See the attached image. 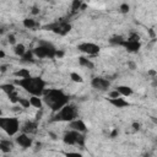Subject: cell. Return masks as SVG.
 I'll use <instances>...</instances> for the list:
<instances>
[{"instance_id": "30bf717a", "label": "cell", "mask_w": 157, "mask_h": 157, "mask_svg": "<svg viewBox=\"0 0 157 157\" xmlns=\"http://www.w3.org/2000/svg\"><path fill=\"white\" fill-rule=\"evenodd\" d=\"M16 141H17V144H18L21 147H25V148L31 147V145H32V139H31L27 134H21V135H18V136L16 137Z\"/></svg>"}, {"instance_id": "7a4b0ae2", "label": "cell", "mask_w": 157, "mask_h": 157, "mask_svg": "<svg viewBox=\"0 0 157 157\" xmlns=\"http://www.w3.org/2000/svg\"><path fill=\"white\" fill-rule=\"evenodd\" d=\"M16 83L18 86H21L22 88H25L28 93H31L32 96H43L44 91H45V81H43L40 77H27V78H20L16 80Z\"/></svg>"}, {"instance_id": "e0dca14e", "label": "cell", "mask_w": 157, "mask_h": 157, "mask_svg": "<svg viewBox=\"0 0 157 157\" xmlns=\"http://www.w3.org/2000/svg\"><path fill=\"white\" fill-rule=\"evenodd\" d=\"M29 102H31V105H33V107H36V108H42V101H40L39 97L32 96V97L29 98Z\"/></svg>"}, {"instance_id": "9a60e30c", "label": "cell", "mask_w": 157, "mask_h": 157, "mask_svg": "<svg viewBox=\"0 0 157 157\" xmlns=\"http://www.w3.org/2000/svg\"><path fill=\"white\" fill-rule=\"evenodd\" d=\"M12 142L10 141V140H1L0 141V150L2 151V152H10L11 150H12Z\"/></svg>"}, {"instance_id": "d6a6232c", "label": "cell", "mask_w": 157, "mask_h": 157, "mask_svg": "<svg viewBox=\"0 0 157 157\" xmlns=\"http://www.w3.org/2000/svg\"><path fill=\"white\" fill-rule=\"evenodd\" d=\"M132 126H134V129H139V126H140V125H139V123H134V124H132Z\"/></svg>"}, {"instance_id": "9c48e42d", "label": "cell", "mask_w": 157, "mask_h": 157, "mask_svg": "<svg viewBox=\"0 0 157 157\" xmlns=\"http://www.w3.org/2000/svg\"><path fill=\"white\" fill-rule=\"evenodd\" d=\"M92 87H94L96 90H99V91H105L108 87H109V81L103 78V77H94L91 82Z\"/></svg>"}, {"instance_id": "2e32d148", "label": "cell", "mask_w": 157, "mask_h": 157, "mask_svg": "<svg viewBox=\"0 0 157 157\" xmlns=\"http://www.w3.org/2000/svg\"><path fill=\"white\" fill-rule=\"evenodd\" d=\"M117 91L120 93V96H124V97H128L132 93V90L129 86H119L117 87Z\"/></svg>"}, {"instance_id": "1f68e13d", "label": "cell", "mask_w": 157, "mask_h": 157, "mask_svg": "<svg viewBox=\"0 0 157 157\" xmlns=\"http://www.w3.org/2000/svg\"><path fill=\"white\" fill-rule=\"evenodd\" d=\"M64 55V52H61V50H56V56L58 58H61Z\"/></svg>"}, {"instance_id": "4fadbf2b", "label": "cell", "mask_w": 157, "mask_h": 157, "mask_svg": "<svg viewBox=\"0 0 157 157\" xmlns=\"http://www.w3.org/2000/svg\"><path fill=\"white\" fill-rule=\"evenodd\" d=\"M108 101H109V103H112L117 108H124V107H128L129 105V102H126L121 97H119V98H109Z\"/></svg>"}, {"instance_id": "ac0fdd59", "label": "cell", "mask_w": 157, "mask_h": 157, "mask_svg": "<svg viewBox=\"0 0 157 157\" xmlns=\"http://www.w3.org/2000/svg\"><path fill=\"white\" fill-rule=\"evenodd\" d=\"M109 42L112 43V44H118V45H123L124 44V42H125V39L121 37V36H114V37H112L110 39H109Z\"/></svg>"}, {"instance_id": "7402d4cb", "label": "cell", "mask_w": 157, "mask_h": 157, "mask_svg": "<svg viewBox=\"0 0 157 157\" xmlns=\"http://www.w3.org/2000/svg\"><path fill=\"white\" fill-rule=\"evenodd\" d=\"M23 25H25L26 28H34L36 27V21L32 20V18H26L23 21Z\"/></svg>"}, {"instance_id": "83f0119b", "label": "cell", "mask_w": 157, "mask_h": 157, "mask_svg": "<svg viewBox=\"0 0 157 157\" xmlns=\"http://www.w3.org/2000/svg\"><path fill=\"white\" fill-rule=\"evenodd\" d=\"M120 97V93L115 90V91H112L110 93H109V98H119Z\"/></svg>"}, {"instance_id": "8fae6325", "label": "cell", "mask_w": 157, "mask_h": 157, "mask_svg": "<svg viewBox=\"0 0 157 157\" xmlns=\"http://www.w3.org/2000/svg\"><path fill=\"white\" fill-rule=\"evenodd\" d=\"M70 128L75 131H78V132H83L86 130V124L82 121V120H78V119H75L70 123Z\"/></svg>"}, {"instance_id": "4316f807", "label": "cell", "mask_w": 157, "mask_h": 157, "mask_svg": "<svg viewBox=\"0 0 157 157\" xmlns=\"http://www.w3.org/2000/svg\"><path fill=\"white\" fill-rule=\"evenodd\" d=\"M65 156H66V157H83V156H82L81 153H78V152H66Z\"/></svg>"}, {"instance_id": "3957f363", "label": "cell", "mask_w": 157, "mask_h": 157, "mask_svg": "<svg viewBox=\"0 0 157 157\" xmlns=\"http://www.w3.org/2000/svg\"><path fill=\"white\" fill-rule=\"evenodd\" d=\"M76 115H77L76 105L67 103L64 108H61V109L54 115V119H53V120H55V121L61 120V121H70V123H71L72 120H75Z\"/></svg>"}, {"instance_id": "5b68a950", "label": "cell", "mask_w": 157, "mask_h": 157, "mask_svg": "<svg viewBox=\"0 0 157 157\" xmlns=\"http://www.w3.org/2000/svg\"><path fill=\"white\" fill-rule=\"evenodd\" d=\"M33 54L37 58H54L56 56V49L49 43H40L33 49Z\"/></svg>"}, {"instance_id": "52a82bcc", "label": "cell", "mask_w": 157, "mask_h": 157, "mask_svg": "<svg viewBox=\"0 0 157 157\" xmlns=\"http://www.w3.org/2000/svg\"><path fill=\"white\" fill-rule=\"evenodd\" d=\"M45 28H49L50 31H53V32H55V33H59V34L64 36V34H66V33L71 29V26H70V23L66 22V21H60V22H56V23H54V25L47 26Z\"/></svg>"}, {"instance_id": "d4e9b609", "label": "cell", "mask_w": 157, "mask_h": 157, "mask_svg": "<svg viewBox=\"0 0 157 157\" xmlns=\"http://www.w3.org/2000/svg\"><path fill=\"white\" fill-rule=\"evenodd\" d=\"M70 76H71V80L75 81V82H82V81H83L82 77H81V75H78V74H76V72H72Z\"/></svg>"}, {"instance_id": "ba28073f", "label": "cell", "mask_w": 157, "mask_h": 157, "mask_svg": "<svg viewBox=\"0 0 157 157\" xmlns=\"http://www.w3.org/2000/svg\"><path fill=\"white\" fill-rule=\"evenodd\" d=\"M77 48H78V50H81L82 53H86L88 55H96L97 53H99V47L94 43H88V42L81 43V44H78Z\"/></svg>"}, {"instance_id": "6da1fadb", "label": "cell", "mask_w": 157, "mask_h": 157, "mask_svg": "<svg viewBox=\"0 0 157 157\" xmlns=\"http://www.w3.org/2000/svg\"><path fill=\"white\" fill-rule=\"evenodd\" d=\"M43 99L45 104L54 112H59L69 103V97L61 91L56 88H48L43 93Z\"/></svg>"}, {"instance_id": "ffe728a7", "label": "cell", "mask_w": 157, "mask_h": 157, "mask_svg": "<svg viewBox=\"0 0 157 157\" xmlns=\"http://www.w3.org/2000/svg\"><path fill=\"white\" fill-rule=\"evenodd\" d=\"M15 75H16L17 77H20V78H27V77H29V76H31L29 71H28V70H26V69H22V70L16 71V72H15Z\"/></svg>"}, {"instance_id": "cb8c5ba5", "label": "cell", "mask_w": 157, "mask_h": 157, "mask_svg": "<svg viewBox=\"0 0 157 157\" xmlns=\"http://www.w3.org/2000/svg\"><path fill=\"white\" fill-rule=\"evenodd\" d=\"M22 61H33V52L27 50L22 56Z\"/></svg>"}, {"instance_id": "836d02e7", "label": "cell", "mask_w": 157, "mask_h": 157, "mask_svg": "<svg viewBox=\"0 0 157 157\" xmlns=\"http://www.w3.org/2000/svg\"><path fill=\"white\" fill-rule=\"evenodd\" d=\"M117 134H118V130H117V129H115V130H114V131H113V132H112V135H110V136H112V137H114V136H115V135H117Z\"/></svg>"}, {"instance_id": "5bb4252c", "label": "cell", "mask_w": 157, "mask_h": 157, "mask_svg": "<svg viewBox=\"0 0 157 157\" xmlns=\"http://www.w3.org/2000/svg\"><path fill=\"white\" fill-rule=\"evenodd\" d=\"M37 129V123L36 121H27L23 126H22V131L23 134H28V132H33Z\"/></svg>"}, {"instance_id": "4dcf8cb0", "label": "cell", "mask_w": 157, "mask_h": 157, "mask_svg": "<svg viewBox=\"0 0 157 157\" xmlns=\"http://www.w3.org/2000/svg\"><path fill=\"white\" fill-rule=\"evenodd\" d=\"M9 42H10L11 44L15 43V36H13V34H10V36H9Z\"/></svg>"}, {"instance_id": "8992f818", "label": "cell", "mask_w": 157, "mask_h": 157, "mask_svg": "<svg viewBox=\"0 0 157 157\" xmlns=\"http://www.w3.org/2000/svg\"><path fill=\"white\" fill-rule=\"evenodd\" d=\"M64 142L67 144V145H80V146H83V142H85V137L82 135H80L78 131H75V130H71V131H67L65 135H64Z\"/></svg>"}, {"instance_id": "7c38bea8", "label": "cell", "mask_w": 157, "mask_h": 157, "mask_svg": "<svg viewBox=\"0 0 157 157\" xmlns=\"http://www.w3.org/2000/svg\"><path fill=\"white\" fill-rule=\"evenodd\" d=\"M123 47H125L129 52H137L140 49V43L137 40H130V39H125Z\"/></svg>"}, {"instance_id": "f546056e", "label": "cell", "mask_w": 157, "mask_h": 157, "mask_svg": "<svg viewBox=\"0 0 157 157\" xmlns=\"http://www.w3.org/2000/svg\"><path fill=\"white\" fill-rule=\"evenodd\" d=\"M120 9H121L123 12H128V11H129V5H128V4H123V5L120 6Z\"/></svg>"}, {"instance_id": "484cf974", "label": "cell", "mask_w": 157, "mask_h": 157, "mask_svg": "<svg viewBox=\"0 0 157 157\" xmlns=\"http://www.w3.org/2000/svg\"><path fill=\"white\" fill-rule=\"evenodd\" d=\"M18 103H20V104H21L23 108H28V107L31 105V102H29V99H25V98H20Z\"/></svg>"}, {"instance_id": "44dd1931", "label": "cell", "mask_w": 157, "mask_h": 157, "mask_svg": "<svg viewBox=\"0 0 157 157\" xmlns=\"http://www.w3.org/2000/svg\"><path fill=\"white\" fill-rule=\"evenodd\" d=\"M78 63H80L82 66H86V67H90V69L93 67V64H92L88 59H86V58H83V56H80V58H78Z\"/></svg>"}, {"instance_id": "277c9868", "label": "cell", "mask_w": 157, "mask_h": 157, "mask_svg": "<svg viewBox=\"0 0 157 157\" xmlns=\"http://www.w3.org/2000/svg\"><path fill=\"white\" fill-rule=\"evenodd\" d=\"M1 129L10 136L15 135L20 129V121L16 118H1L0 119Z\"/></svg>"}, {"instance_id": "603a6c76", "label": "cell", "mask_w": 157, "mask_h": 157, "mask_svg": "<svg viewBox=\"0 0 157 157\" xmlns=\"http://www.w3.org/2000/svg\"><path fill=\"white\" fill-rule=\"evenodd\" d=\"M1 88H2V91L4 92H6L7 94H10V93H12V92H15V87H13V85H2L1 86Z\"/></svg>"}, {"instance_id": "e575fe53", "label": "cell", "mask_w": 157, "mask_h": 157, "mask_svg": "<svg viewBox=\"0 0 157 157\" xmlns=\"http://www.w3.org/2000/svg\"><path fill=\"white\" fill-rule=\"evenodd\" d=\"M4 56H5V53L1 50V52H0V58H4Z\"/></svg>"}, {"instance_id": "f1b7e54d", "label": "cell", "mask_w": 157, "mask_h": 157, "mask_svg": "<svg viewBox=\"0 0 157 157\" xmlns=\"http://www.w3.org/2000/svg\"><path fill=\"white\" fill-rule=\"evenodd\" d=\"M81 6V2L80 1H74L72 2V10L75 11V10H78V7Z\"/></svg>"}, {"instance_id": "d6986e66", "label": "cell", "mask_w": 157, "mask_h": 157, "mask_svg": "<svg viewBox=\"0 0 157 157\" xmlns=\"http://www.w3.org/2000/svg\"><path fill=\"white\" fill-rule=\"evenodd\" d=\"M26 52H27V50L25 49V45H23V44H16V45H15V53H16L17 55H20L21 58L25 55Z\"/></svg>"}]
</instances>
